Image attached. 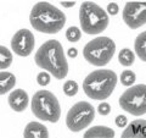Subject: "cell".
<instances>
[{
  "label": "cell",
  "instance_id": "obj_1",
  "mask_svg": "<svg viewBox=\"0 0 146 138\" xmlns=\"http://www.w3.org/2000/svg\"><path fill=\"white\" fill-rule=\"evenodd\" d=\"M36 66L49 72L56 80H63L68 75V62L62 44L56 39L44 42L34 55Z\"/></svg>",
  "mask_w": 146,
  "mask_h": 138
},
{
  "label": "cell",
  "instance_id": "obj_2",
  "mask_svg": "<svg viewBox=\"0 0 146 138\" xmlns=\"http://www.w3.org/2000/svg\"><path fill=\"white\" fill-rule=\"evenodd\" d=\"M29 23L40 33H58L66 25V15L57 6L48 1L34 4L29 13Z\"/></svg>",
  "mask_w": 146,
  "mask_h": 138
},
{
  "label": "cell",
  "instance_id": "obj_3",
  "mask_svg": "<svg viewBox=\"0 0 146 138\" xmlns=\"http://www.w3.org/2000/svg\"><path fill=\"white\" fill-rule=\"evenodd\" d=\"M118 77L115 71L100 68L90 72L83 81L85 95L94 100H105L113 93Z\"/></svg>",
  "mask_w": 146,
  "mask_h": 138
},
{
  "label": "cell",
  "instance_id": "obj_4",
  "mask_svg": "<svg viewBox=\"0 0 146 138\" xmlns=\"http://www.w3.org/2000/svg\"><path fill=\"white\" fill-rule=\"evenodd\" d=\"M80 29L86 34H100L107 28L110 17L107 11L94 1H83L79 6Z\"/></svg>",
  "mask_w": 146,
  "mask_h": 138
},
{
  "label": "cell",
  "instance_id": "obj_5",
  "mask_svg": "<svg viewBox=\"0 0 146 138\" xmlns=\"http://www.w3.org/2000/svg\"><path fill=\"white\" fill-rule=\"evenodd\" d=\"M32 113L39 120L56 123L61 117V105L57 96L50 90H38L31 102Z\"/></svg>",
  "mask_w": 146,
  "mask_h": 138
},
{
  "label": "cell",
  "instance_id": "obj_6",
  "mask_svg": "<svg viewBox=\"0 0 146 138\" xmlns=\"http://www.w3.org/2000/svg\"><path fill=\"white\" fill-rule=\"evenodd\" d=\"M116 53V43L110 37H96L84 45L83 56L90 65L104 67L112 60Z\"/></svg>",
  "mask_w": 146,
  "mask_h": 138
},
{
  "label": "cell",
  "instance_id": "obj_7",
  "mask_svg": "<svg viewBox=\"0 0 146 138\" xmlns=\"http://www.w3.org/2000/svg\"><path fill=\"white\" fill-rule=\"evenodd\" d=\"M119 107L133 116H141L146 114V84L140 83L129 87L119 99Z\"/></svg>",
  "mask_w": 146,
  "mask_h": 138
},
{
  "label": "cell",
  "instance_id": "obj_8",
  "mask_svg": "<svg viewBox=\"0 0 146 138\" xmlns=\"http://www.w3.org/2000/svg\"><path fill=\"white\" fill-rule=\"evenodd\" d=\"M95 119V108L89 102H78L68 110L66 126L72 132H80L89 127Z\"/></svg>",
  "mask_w": 146,
  "mask_h": 138
},
{
  "label": "cell",
  "instance_id": "obj_9",
  "mask_svg": "<svg viewBox=\"0 0 146 138\" xmlns=\"http://www.w3.org/2000/svg\"><path fill=\"white\" fill-rule=\"evenodd\" d=\"M124 23L131 29H138L146 25V1H129L122 11Z\"/></svg>",
  "mask_w": 146,
  "mask_h": 138
},
{
  "label": "cell",
  "instance_id": "obj_10",
  "mask_svg": "<svg viewBox=\"0 0 146 138\" xmlns=\"http://www.w3.org/2000/svg\"><path fill=\"white\" fill-rule=\"evenodd\" d=\"M10 43H11V49L13 53L18 55V56L26 58V56H29L33 53L35 47V38H34V34L29 29L22 28V29H18L12 36Z\"/></svg>",
  "mask_w": 146,
  "mask_h": 138
},
{
  "label": "cell",
  "instance_id": "obj_11",
  "mask_svg": "<svg viewBox=\"0 0 146 138\" xmlns=\"http://www.w3.org/2000/svg\"><path fill=\"white\" fill-rule=\"evenodd\" d=\"M7 103L13 111H16V113L25 111L27 109V107H28V103H29L28 93L22 88L13 89L11 93L9 94Z\"/></svg>",
  "mask_w": 146,
  "mask_h": 138
},
{
  "label": "cell",
  "instance_id": "obj_12",
  "mask_svg": "<svg viewBox=\"0 0 146 138\" xmlns=\"http://www.w3.org/2000/svg\"><path fill=\"white\" fill-rule=\"evenodd\" d=\"M121 138H146V120H133L122 132Z\"/></svg>",
  "mask_w": 146,
  "mask_h": 138
},
{
  "label": "cell",
  "instance_id": "obj_13",
  "mask_svg": "<svg viewBox=\"0 0 146 138\" xmlns=\"http://www.w3.org/2000/svg\"><path fill=\"white\" fill-rule=\"evenodd\" d=\"M23 138H49L48 127L38 121L28 122L25 127Z\"/></svg>",
  "mask_w": 146,
  "mask_h": 138
},
{
  "label": "cell",
  "instance_id": "obj_14",
  "mask_svg": "<svg viewBox=\"0 0 146 138\" xmlns=\"http://www.w3.org/2000/svg\"><path fill=\"white\" fill-rule=\"evenodd\" d=\"M115 131L107 126L98 125L88 128L84 133V138H113L115 137Z\"/></svg>",
  "mask_w": 146,
  "mask_h": 138
},
{
  "label": "cell",
  "instance_id": "obj_15",
  "mask_svg": "<svg viewBox=\"0 0 146 138\" xmlns=\"http://www.w3.org/2000/svg\"><path fill=\"white\" fill-rule=\"evenodd\" d=\"M16 86V77L13 73L9 71H1L0 72V94L4 95L12 92V89Z\"/></svg>",
  "mask_w": 146,
  "mask_h": 138
},
{
  "label": "cell",
  "instance_id": "obj_16",
  "mask_svg": "<svg viewBox=\"0 0 146 138\" xmlns=\"http://www.w3.org/2000/svg\"><path fill=\"white\" fill-rule=\"evenodd\" d=\"M134 50L135 54L141 61L146 62V31L141 32L136 36L134 40Z\"/></svg>",
  "mask_w": 146,
  "mask_h": 138
},
{
  "label": "cell",
  "instance_id": "obj_17",
  "mask_svg": "<svg viewBox=\"0 0 146 138\" xmlns=\"http://www.w3.org/2000/svg\"><path fill=\"white\" fill-rule=\"evenodd\" d=\"M118 61L121 65L129 67L135 62V54L129 48H123L118 54Z\"/></svg>",
  "mask_w": 146,
  "mask_h": 138
},
{
  "label": "cell",
  "instance_id": "obj_18",
  "mask_svg": "<svg viewBox=\"0 0 146 138\" xmlns=\"http://www.w3.org/2000/svg\"><path fill=\"white\" fill-rule=\"evenodd\" d=\"M12 53L5 45H0V68L1 71H5L12 64Z\"/></svg>",
  "mask_w": 146,
  "mask_h": 138
},
{
  "label": "cell",
  "instance_id": "obj_19",
  "mask_svg": "<svg viewBox=\"0 0 146 138\" xmlns=\"http://www.w3.org/2000/svg\"><path fill=\"white\" fill-rule=\"evenodd\" d=\"M66 38L68 42H78V40L82 38V29L77 26H71L70 28H67L66 31Z\"/></svg>",
  "mask_w": 146,
  "mask_h": 138
},
{
  "label": "cell",
  "instance_id": "obj_20",
  "mask_svg": "<svg viewBox=\"0 0 146 138\" xmlns=\"http://www.w3.org/2000/svg\"><path fill=\"white\" fill-rule=\"evenodd\" d=\"M136 81V76L135 73L131 70H124L121 75V82L123 86L125 87H133L134 82Z\"/></svg>",
  "mask_w": 146,
  "mask_h": 138
},
{
  "label": "cell",
  "instance_id": "obj_21",
  "mask_svg": "<svg viewBox=\"0 0 146 138\" xmlns=\"http://www.w3.org/2000/svg\"><path fill=\"white\" fill-rule=\"evenodd\" d=\"M78 83L73 80H68L63 83V93L67 96H74L78 93Z\"/></svg>",
  "mask_w": 146,
  "mask_h": 138
},
{
  "label": "cell",
  "instance_id": "obj_22",
  "mask_svg": "<svg viewBox=\"0 0 146 138\" xmlns=\"http://www.w3.org/2000/svg\"><path fill=\"white\" fill-rule=\"evenodd\" d=\"M50 81H51V75L46 71H42L36 75V82H38L39 86H42V87L48 86L50 83Z\"/></svg>",
  "mask_w": 146,
  "mask_h": 138
},
{
  "label": "cell",
  "instance_id": "obj_23",
  "mask_svg": "<svg viewBox=\"0 0 146 138\" xmlns=\"http://www.w3.org/2000/svg\"><path fill=\"white\" fill-rule=\"evenodd\" d=\"M98 113L100 115H102V116H106V115H108L110 113H111V105H110L108 103H106V102L100 103L99 107H98Z\"/></svg>",
  "mask_w": 146,
  "mask_h": 138
},
{
  "label": "cell",
  "instance_id": "obj_24",
  "mask_svg": "<svg viewBox=\"0 0 146 138\" xmlns=\"http://www.w3.org/2000/svg\"><path fill=\"white\" fill-rule=\"evenodd\" d=\"M115 122H116V125L121 128H124L128 126V119H127V116H124V115H118V116L115 119Z\"/></svg>",
  "mask_w": 146,
  "mask_h": 138
},
{
  "label": "cell",
  "instance_id": "obj_25",
  "mask_svg": "<svg viewBox=\"0 0 146 138\" xmlns=\"http://www.w3.org/2000/svg\"><path fill=\"white\" fill-rule=\"evenodd\" d=\"M107 13L110 15H117L118 11H119V6H118L117 3H110L107 4Z\"/></svg>",
  "mask_w": 146,
  "mask_h": 138
},
{
  "label": "cell",
  "instance_id": "obj_26",
  "mask_svg": "<svg viewBox=\"0 0 146 138\" xmlns=\"http://www.w3.org/2000/svg\"><path fill=\"white\" fill-rule=\"evenodd\" d=\"M67 55H68V56H70V58H77V55H78V50H77L76 48H70V49H68L67 50Z\"/></svg>",
  "mask_w": 146,
  "mask_h": 138
},
{
  "label": "cell",
  "instance_id": "obj_27",
  "mask_svg": "<svg viewBox=\"0 0 146 138\" xmlns=\"http://www.w3.org/2000/svg\"><path fill=\"white\" fill-rule=\"evenodd\" d=\"M60 4L63 7H73L76 5V1H61Z\"/></svg>",
  "mask_w": 146,
  "mask_h": 138
}]
</instances>
